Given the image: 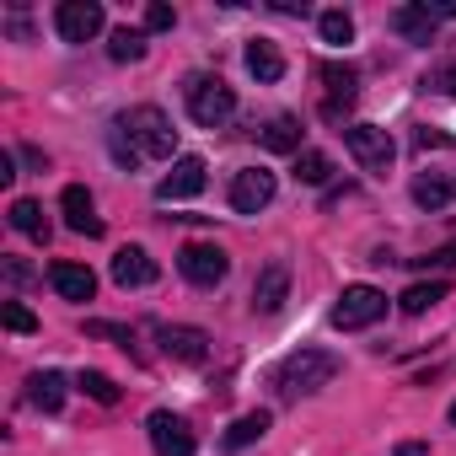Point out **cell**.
Here are the masks:
<instances>
[{
	"mask_svg": "<svg viewBox=\"0 0 456 456\" xmlns=\"http://www.w3.org/2000/svg\"><path fill=\"white\" fill-rule=\"evenodd\" d=\"M317 33H322V44L344 49V44H354V17H349L344 6H333V12H322V17H317Z\"/></svg>",
	"mask_w": 456,
	"mask_h": 456,
	"instance_id": "25",
	"label": "cell"
},
{
	"mask_svg": "<svg viewBox=\"0 0 456 456\" xmlns=\"http://www.w3.org/2000/svg\"><path fill=\"white\" fill-rule=\"evenodd\" d=\"M172 22H177L172 6H161V0H151V6H145V28H151V33H167Z\"/></svg>",
	"mask_w": 456,
	"mask_h": 456,
	"instance_id": "34",
	"label": "cell"
},
{
	"mask_svg": "<svg viewBox=\"0 0 456 456\" xmlns=\"http://www.w3.org/2000/svg\"><path fill=\"white\" fill-rule=\"evenodd\" d=\"M445 290H451L445 280H429V285L419 280V285H408V290L397 296V312H403V317H424L435 301H445Z\"/></svg>",
	"mask_w": 456,
	"mask_h": 456,
	"instance_id": "22",
	"label": "cell"
},
{
	"mask_svg": "<svg viewBox=\"0 0 456 456\" xmlns=\"http://www.w3.org/2000/svg\"><path fill=\"white\" fill-rule=\"evenodd\" d=\"M269 424H274V419H269V408H253V413H242L232 429L220 435V445H225V451H248V445H258V440L269 435Z\"/></svg>",
	"mask_w": 456,
	"mask_h": 456,
	"instance_id": "18",
	"label": "cell"
},
{
	"mask_svg": "<svg viewBox=\"0 0 456 456\" xmlns=\"http://www.w3.org/2000/svg\"><path fill=\"white\" fill-rule=\"evenodd\" d=\"M424 86H435V92H445V97H456V60H445V65H435Z\"/></svg>",
	"mask_w": 456,
	"mask_h": 456,
	"instance_id": "33",
	"label": "cell"
},
{
	"mask_svg": "<svg viewBox=\"0 0 456 456\" xmlns=\"http://www.w3.org/2000/svg\"><path fill=\"white\" fill-rule=\"evenodd\" d=\"M387 317V290H376V285H344V296L333 301V328L338 333H360V328H370V322H381Z\"/></svg>",
	"mask_w": 456,
	"mask_h": 456,
	"instance_id": "4",
	"label": "cell"
},
{
	"mask_svg": "<svg viewBox=\"0 0 456 456\" xmlns=\"http://www.w3.org/2000/svg\"><path fill=\"white\" fill-rule=\"evenodd\" d=\"M49 285L65 296V301H92L97 296V274L86 264H54L49 269Z\"/></svg>",
	"mask_w": 456,
	"mask_h": 456,
	"instance_id": "16",
	"label": "cell"
},
{
	"mask_svg": "<svg viewBox=\"0 0 456 456\" xmlns=\"http://www.w3.org/2000/svg\"><path fill=\"white\" fill-rule=\"evenodd\" d=\"M274 193H280V183H274L269 167H242V172L232 177V188H225V199H232L237 215H258V209H269Z\"/></svg>",
	"mask_w": 456,
	"mask_h": 456,
	"instance_id": "8",
	"label": "cell"
},
{
	"mask_svg": "<svg viewBox=\"0 0 456 456\" xmlns=\"http://www.w3.org/2000/svg\"><path fill=\"white\" fill-rule=\"evenodd\" d=\"M344 134V145H349V156L370 172V177H387V167H392V156H397V145H392V134L381 129V124H344L338 129Z\"/></svg>",
	"mask_w": 456,
	"mask_h": 456,
	"instance_id": "5",
	"label": "cell"
},
{
	"mask_svg": "<svg viewBox=\"0 0 456 456\" xmlns=\"http://www.w3.org/2000/svg\"><path fill=\"white\" fill-rule=\"evenodd\" d=\"M12 225L22 237H33V242H49V220H44V204L38 199H17L12 204Z\"/></svg>",
	"mask_w": 456,
	"mask_h": 456,
	"instance_id": "23",
	"label": "cell"
},
{
	"mask_svg": "<svg viewBox=\"0 0 456 456\" xmlns=\"http://www.w3.org/2000/svg\"><path fill=\"white\" fill-rule=\"evenodd\" d=\"M451 424H456V403H451Z\"/></svg>",
	"mask_w": 456,
	"mask_h": 456,
	"instance_id": "38",
	"label": "cell"
},
{
	"mask_svg": "<svg viewBox=\"0 0 456 456\" xmlns=\"http://www.w3.org/2000/svg\"><path fill=\"white\" fill-rule=\"evenodd\" d=\"M435 22H440V17L424 6V0H419V6H397V12H392V28H397L408 44H429V38H435Z\"/></svg>",
	"mask_w": 456,
	"mask_h": 456,
	"instance_id": "19",
	"label": "cell"
},
{
	"mask_svg": "<svg viewBox=\"0 0 456 456\" xmlns=\"http://www.w3.org/2000/svg\"><path fill=\"white\" fill-rule=\"evenodd\" d=\"M232 113H237V92L225 86L220 76H193V81H188V118H193V124L220 129Z\"/></svg>",
	"mask_w": 456,
	"mask_h": 456,
	"instance_id": "3",
	"label": "cell"
},
{
	"mask_svg": "<svg viewBox=\"0 0 456 456\" xmlns=\"http://www.w3.org/2000/svg\"><path fill=\"white\" fill-rule=\"evenodd\" d=\"M413 269H456V242H445V248H435L429 258H408Z\"/></svg>",
	"mask_w": 456,
	"mask_h": 456,
	"instance_id": "32",
	"label": "cell"
},
{
	"mask_svg": "<svg viewBox=\"0 0 456 456\" xmlns=\"http://www.w3.org/2000/svg\"><path fill=\"white\" fill-rule=\"evenodd\" d=\"M0 322H6L12 333H38V317H33L22 301H6V306H0Z\"/></svg>",
	"mask_w": 456,
	"mask_h": 456,
	"instance_id": "30",
	"label": "cell"
},
{
	"mask_svg": "<svg viewBox=\"0 0 456 456\" xmlns=\"http://www.w3.org/2000/svg\"><path fill=\"white\" fill-rule=\"evenodd\" d=\"M86 338H108L113 349H124V354H134V360H140V349H134V333H129L124 322H86Z\"/></svg>",
	"mask_w": 456,
	"mask_h": 456,
	"instance_id": "29",
	"label": "cell"
},
{
	"mask_svg": "<svg viewBox=\"0 0 456 456\" xmlns=\"http://www.w3.org/2000/svg\"><path fill=\"white\" fill-rule=\"evenodd\" d=\"M285 301H290V264H269L258 274V285H253V312L258 317H274Z\"/></svg>",
	"mask_w": 456,
	"mask_h": 456,
	"instance_id": "15",
	"label": "cell"
},
{
	"mask_svg": "<svg viewBox=\"0 0 456 456\" xmlns=\"http://www.w3.org/2000/svg\"><path fill=\"white\" fill-rule=\"evenodd\" d=\"M248 70H253V81L274 86V81L285 76V54H280L269 38H253V44H248Z\"/></svg>",
	"mask_w": 456,
	"mask_h": 456,
	"instance_id": "21",
	"label": "cell"
},
{
	"mask_svg": "<svg viewBox=\"0 0 456 456\" xmlns=\"http://www.w3.org/2000/svg\"><path fill=\"white\" fill-rule=\"evenodd\" d=\"M6 280H12V285H28V280H33V269H28V264H17V258H6Z\"/></svg>",
	"mask_w": 456,
	"mask_h": 456,
	"instance_id": "35",
	"label": "cell"
},
{
	"mask_svg": "<svg viewBox=\"0 0 456 456\" xmlns=\"http://www.w3.org/2000/svg\"><path fill=\"white\" fill-rule=\"evenodd\" d=\"M161 338V354L177 360V365H204L209 360V333L204 328H188V322H161L156 328Z\"/></svg>",
	"mask_w": 456,
	"mask_h": 456,
	"instance_id": "12",
	"label": "cell"
},
{
	"mask_svg": "<svg viewBox=\"0 0 456 456\" xmlns=\"http://www.w3.org/2000/svg\"><path fill=\"white\" fill-rule=\"evenodd\" d=\"M124 134H129V145L140 151V161H167L172 151H177V129H172V118L156 108V102H140V108H124L118 118H113Z\"/></svg>",
	"mask_w": 456,
	"mask_h": 456,
	"instance_id": "2",
	"label": "cell"
},
{
	"mask_svg": "<svg viewBox=\"0 0 456 456\" xmlns=\"http://www.w3.org/2000/svg\"><path fill=\"white\" fill-rule=\"evenodd\" d=\"M317 81L328 86L322 118H328V124H344V108L360 97V70H354V65H338V60H322V65H317Z\"/></svg>",
	"mask_w": 456,
	"mask_h": 456,
	"instance_id": "10",
	"label": "cell"
},
{
	"mask_svg": "<svg viewBox=\"0 0 456 456\" xmlns=\"http://www.w3.org/2000/svg\"><path fill=\"white\" fill-rule=\"evenodd\" d=\"M60 209H65V225L76 237H102V220H97V204H92V193L81 188V183H70L65 193H60Z\"/></svg>",
	"mask_w": 456,
	"mask_h": 456,
	"instance_id": "14",
	"label": "cell"
},
{
	"mask_svg": "<svg viewBox=\"0 0 456 456\" xmlns=\"http://www.w3.org/2000/svg\"><path fill=\"white\" fill-rule=\"evenodd\" d=\"M156 258L145 253V248H118L113 253V285H124V290H145V285H156Z\"/></svg>",
	"mask_w": 456,
	"mask_h": 456,
	"instance_id": "13",
	"label": "cell"
},
{
	"mask_svg": "<svg viewBox=\"0 0 456 456\" xmlns=\"http://www.w3.org/2000/svg\"><path fill=\"white\" fill-rule=\"evenodd\" d=\"M451 199V183L445 177H413V204L419 209H440Z\"/></svg>",
	"mask_w": 456,
	"mask_h": 456,
	"instance_id": "28",
	"label": "cell"
},
{
	"mask_svg": "<svg viewBox=\"0 0 456 456\" xmlns=\"http://www.w3.org/2000/svg\"><path fill=\"white\" fill-rule=\"evenodd\" d=\"M102 28H108V12L97 0H65V6H54V33L65 44H92Z\"/></svg>",
	"mask_w": 456,
	"mask_h": 456,
	"instance_id": "9",
	"label": "cell"
},
{
	"mask_svg": "<svg viewBox=\"0 0 456 456\" xmlns=\"http://www.w3.org/2000/svg\"><path fill=\"white\" fill-rule=\"evenodd\" d=\"M28 403L38 413H60L65 408V376L60 370H33L28 376Z\"/></svg>",
	"mask_w": 456,
	"mask_h": 456,
	"instance_id": "17",
	"label": "cell"
},
{
	"mask_svg": "<svg viewBox=\"0 0 456 456\" xmlns=\"http://www.w3.org/2000/svg\"><path fill=\"white\" fill-rule=\"evenodd\" d=\"M177 274H183L193 290H215L225 274H232V258H225V248H215V242H183Z\"/></svg>",
	"mask_w": 456,
	"mask_h": 456,
	"instance_id": "6",
	"label": "cell"
},
{
	"mask_svg": "<svg viewBox=\"0 0 456 456\" xmlns=\"http://www.w3.org/2000/svg\"><path fill=\"white\" fill-rule=\"evenodd\" d=\"M424 6H429L440 22H445V17H456V0H424Z\"/></svg>",
	"mask_w": 456,
	"mask_h": 456,
	"instance_id": "36",
	"label": "cell"
},
{
	"mask_svg": "<svg viewBox=\"0 0 456 456\" xmlns=\"http://www.w3.org/2000/svg\"><path fill=\"white\" fill-rule=\"evenodd\" d=\"M145 435H151V451H156V456H199V440H193L188 419L172 413V408H156V413L145 419Z\"/></svg>",
	"mask_w": 456,
	"mask_h": 456,
	"instance_id": "7",
	"label": "cell"
},
{
	"mask_svg": "<svg viewBox=\"0 0 456 456\" xmlns=\"http://www.w3.org/2000/svg\"><path fill=\"white\" fill-rule=\"evenodd\" d=\"M204 183H209L204 156H177V161H172V172L156 183V199H161V204H183V199L204 193Z\"/></svg>",
	"mask_w": 456,
	"mask_h": 456,
	"instance_id": "11",
	"label": "cell"
},
{
	"mask_svg": "<svg viewBox=\"0 0 456 456\" xmlns=\"http://www.w3.org/2000/svg\"><path fill=\"white\" fill-rule=\"evenodd\" d=\"M76 387H81L92 403H102V408H113V403L124 397V392H118V381H113V376H102V370H81V376H76Z\"/></svg>",
	"mask_w": 456,
	"mask_h": 456,
	"instance_id": "27",
	"label": "cell"
},
{
	"mask_svg": "<svg viewBox=\"0 0 456 456\" xmlns=\"http://www.w3.org/2000/svg\"><path fill=\"white\" fill-rule=\"evenodd\" d=\"M108 60H113V65L145 60V33H140V28H113V33H108Z\"/></svg>",
	"mask_w": 456,
	"mask_h": 456,
	"instance_id": "24",
	"label": "cell"
},
{
	"mask_svg": "<svg viewBox=\"0 0 456 456\" xmlns=\"http://www.w3.org/2000/svg\"><path fill=\"white\" fill-rule=\"evenodd\" d=\"M253 134H258V145H264V151H280V156H285V151H296V156H301V124H296L290 113H274V118H269L264 129H253Z\"/></svg>",
	"mask_w": 456,
	"mask_h": 456,
	"instance_id": "20",
	"label": "cell"
},
{
	"mask_svg": "<svg viewBox=\"0 0 456 456\" xmlns=\"http://www.w3.org/2000/svg\"><path fill=\"white\" fill-rule=\"evenodd\" d=\"M296 183H306V188H328V183H333V161H328L322 151H301V156H296Z\"/></svg>",
	"mask_w": 456,
	"mask_h": 456,
	"instance_id": "26",
	"label": "cell"
},
{
	"mask_svg": "<svg viewBox=\"0 0 456 456\" xmlns=\"http://www.w3.org/2000/svg\"><path fill=\"white\" fill-rule=\"evenodd\" d=\"M108 145H113V156H118V167H140V151H134V145H129V134H124V129H118V124H113V129H108Z\"/></svg>",
	"mask_w": 456,
	"mask_h": 456,
	"instance_id": "31",
	"label": "cell"
},
{
	"mask_svg": "<svg viewBox=\"0 0 456 456\" xmlns=\"http://www.w3.org/2000/svg\"><path fill=\"white\" fill-rule=\"evenodd\" d=\"M338 370H344V360L333 349H296L274 365V392L280 397H312V392L333 387Z\"/></svg>",
	"mask_w": 456,
	"mask_h": 456,
	"instance_id": "1",
	"label": "cell"
},
{
	"mask_svg": "<svg viewBox=\"0 0 456 456\" xmlns=\"http://www.w3.org/2000/svg\"><path fill=\"white\" fill-rule=\"evenodd\" d=\"M392 456H429V445H424V440H403Z\"/></svg>",
	"mask_w": 456,
	"mask_h": 456,
	"instance_id": "37",
	"label": "cell"
}]
</instances>
